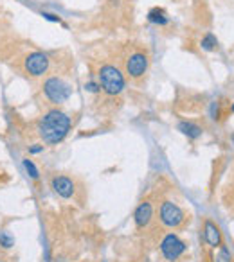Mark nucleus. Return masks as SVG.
Masks as SVG:
<instances>
[{"instance_id":"f257e3e1","label":"nucleus","mask_w":234,"mask_h":262,"mask_svg":"<svg viewBox=\"0 0 234 262\" xmlns=\"http://www.w3.org/2000/svg\"><path fill=\"white\" fill-rule=\"evenodd\" d=\"M70 117L65 112L54 108L49 110L40 120H38V135L45 144H60L70 131Z\"/></svg>"},{"instance_id":"f03ea898","label":"nucleus","mask_w":234,"mask_h":262,"mask_svg":"<svg viewBox=\"0 0 234 262\" xmlns=\"http://www.w3.org/2000/svg\"><path fill=\"white\" fill-rule=\"evenodd\" d=\"M98 83L106 95H119L126 88L125 74L115 65H110V63L101 65V69L98 72Z\"/></svg>"},{"instance_id":"7ed1b4c3","label":"nucleus","mask_w":234,"mask_h":262,"mask_svg":"<svg viewBox=\"0 0 234 262\" xmlns=\"http://www.w3.org/2000/svg\"><path fill=\"white\" fill-rule=\"evenodd\" d=\"M42 90H44L45 99H47L49 102H52V104H63V102L69 101L70 95H72L70 84L58 76L47 77V79L44 81Z\"/></svg>"},{"instance_id":"20e7f679","label":"nucleus","mask_w":234,"mask_h":262,"mask_svg":"<svg viewBox=\"0 0 234 262\" xmlns=\"http://www.w3.org/2000/svg\"><path fill=\"white\" fill-rule=\"evenodd\" d=\"M49 67H51V59L45 52L34 51L24 58V70L31 77H42L49 72Z\"/></svg>"},{"instance_id":"39448f33","label":"nucleus","mask_w":234,"mask_h":262,"mask_svg":"<svg viewBox=\"0 0 234 262\" xmlns=\"http://www.w3.org/2000/svg\"><path fill=\"white\" fill-rule=\"evenodd\" d=\"M159 217H161V223L168 228H179V226L184 225L186 221V214L184 210L173 201H164L161 205V210H159Z\"/></svg>"},{"instance_id":"423d86ee","label":"nucleus","mask_w":234,"mask_h":262,"mask_svg":"<svg viewBox=\"0 0 234 262\" xmlns=\"http://www.w3.org/2000/svg\"><path fill=\"white\" fill-rule=\"evenodd\" d=\"M148 67H150V58H148V54L143 51H133L125 61L126 74H128L132 79H141V77L148 72Z\"/></svg>"},{"instance_id":"0eeeda50","label":"nucleus","mask_w":234,"mask_h":262,"mask_svg":"<svg viewBox=\"0 0 234 262\" xmlns=\"http://www.w3.org/2000/svg\"><path fill=\"white\" fill-rule=\"evenodd\" d=\"M161 251L166 260L173 262L186 251V243L179 235H175V233H168L161 243Z\"/></svg>"},{"instance_id":"6e6552de","label":"nucleus","mask_w":234,"mask_h":262,"mask_svg":"<svg viewBox=\"0 0 234 262\" xmlns=\"http://www.w3.org/2000/svg\"><path fill=\"white\" fill-rule=\"evenodd\" d=\"M51 187L60 198H63V200H69V198H72L74 192H76V183L72 182V178L63 176V174L54 176V178L51 180Z\"/></svg>"},{"instance_id":"1a4fd4ad","label":"nucleus","mask_w":234,"mask_h":262,"mask_svg":"<svg viewBox=\"0 0 234 262\" xmlns=\"http://www.w3.org/2000/svg\"><path fill=\"white\" fill-rule=\"evenodd\" d=\"M151 217H153V207L150 201H143L133 212V221H135L137 228H146L150 225Z\"/></svg>"},{"instance_id":"9d476101","label":"nucleus","mask_w":234,"mask_h":262,"mask_svg":"<svg viewBox=\"0 0 234 262\" xmlns=\"http://www.w3.org/2000/svg\"><path fill=\"white\" fill-rule=\"evenodd\" d=\"M204 239L211 248H220L222 246V232L212 221H205L204 225Z\"/></svg>"},{"instance_id":"9b49d317","label":"nucleus","mask_w":234,"mask_h":262,"mask_svg":"<svg viewBox=\"0 0 234 262\" xmlns=\"http://www.w3.org/2000/svg\"><path fill=\"white\" fill-rule=\"evenodd\" d=\"M177 127H179V131L182 135H186L187 139H191V140H197L198 137H202V133H204V129H202L198 124L191 122V120H180Z\"/></svg>"},{"instance_id":"f8f14e48","label":"nucleus","mask_w":234,"mask_h":262,"mask_svg":"<svg viewBox=\"0 0 234 262\" xmlns=\"http://www.w3.org/2000/svg\"><path fill=\"white\" fill-rule=\"evenodd\" d=\"M148 22L153 24V26H168L169 18H168L166 9H162V8L150 9V11H148Z\"/></svg>"},{"instance_id":"ddd939ff","label":"nucleus","mask_w":234,"mask_h":262,"mask_svg":"<svg viewBox=\"0 0 234 262\" xmlns=\"http://www.w3.org/2000/svg\"><path fill=\"white\" fill-rule=\"evenodd\" d=\"M200 47L204 49V51H207V52L215 51V49L218 47V38H216L212 33H207L204 38H202V41H200Z\"/></svg>"},{"instance_id":"4468645a","label":"nucleus","mask_w":234,"mask_h":262,"mask_svg":"<svg viewBox=\"0 0 234 262\" xmlns=\"http://www.w3.org/2000/svg\"><path fill=\"white\" fill-rule=\"evenodd\" d=\"M13 246H15V237L11 235V232H8V230H0V248L11 250Z\"/></svg>"},{"instance_id":"2eb2a0df","label":"nucleus","mask_w":234,"mask_h":262,"mask_svg":"<svg viewBox=\"0 0 234 262\" xmlns=\"http://www.w3.org/2000/svg\"><path fill=\"white\" fill-rule=\"evenodd\" d=\"M22 164H24V169H26L27 174H29L31 178H33V180H38V178H40V171H38V167L34 165V162H33V160L26 158V160H24Z\"/></svg>"},{"instance_id":"dca6fc26","label":"nucleus","mask_w":234,"mask_h":262,"mask_svg":"<svg viewBox=\"0 0 234 262\" xmlns=\"http://www.w3.org/2000/svg\"><path fill=\"white\" fill-rule=\"evenodd\" d=\"M215 262H232V255H230L229 248L222 244L218 253H216V257H215Z\"/></svg>"},{"instance_id":"f3484780","label":"nucleus","mask_w":234,"mask_h":262,"mask_svg":"<svg viewBox=\"0 0 234 262\" xmlns=\"http://www.w3.org/2000/svg\"><path fill=\"white\" fill-rule=\"evenodd\" d=\"M85 90L90 92V94H98L101 90V86H99L98 81H88V83H85Z\"/></svg>"},{"instance_id":"a211bd4d","label":"nucleus","mask_w":234,"mask_h":262,"mask_svg":"<svg viewBox=\"0 0 234 262\" xmlns=\"http://www.w3.org/2000/svg\"><path fill=\"white\" fill-rule=\"evenodd\" d=\"M42 16H44L45 20H49V22H56V24H62V18H60L58 15H52V13H47V11H44V13H42Z\"/></svg>"},{"instance_id":"6ab92c4d","label":"nucleus","mask_w":234,"mask_h":262,"mask_svg":"<svg viewBox=\"0 0 234 262\" xmlns=\"http://www.w3.org/2000/svg\"><path fill=\"white\" fill-rule=\"evenodd\" d=\"M42 151H44V146H42V144H34L33 147H29L31 155H38V153H42Z\"/></svg>"},{"instance_id":"aec40b11","label":"nucleus","mask_w":234,"mask_h":262,"mask_svg":"<svg viewBox=\"0 0 234 262\" xmlns=\"http://www.w3.org/2000/svg\"><path fill=\"white\" fill-rule=\"evenodd\" d=\"M211 113H212V119H218V104L216 102H212V106H211Z\"/></svg>"},{"instance_id":"412c9836","label":"nucleus","mask_w":234,"mask_h":262,"mask_svg":"<svg viewBox=\"0 0 234 262\" xmlns=\"http://www.w3.org/2000/svg\"><path fill=\"white\" fill-rule=\"evenodd\" d=\"M230 112H232V113H234V102H232V106H230Z\"/></svg>"},{"instance_id":"4be33fe9","label":"nucleus","mask_w":234,"mask_h":262,"mask_svg":"<svg viewBox=\"0 0 234 262\" xmlns=\"http://www.w3.org/2000/svg\"><path fill=\"white\" fill-rule=\"evenodd\" d=\"M230 140H232V144H234V133H232V135H230Z\"/></svg>"},{"instance_id":"5701e85b","label":"nucleus","mask_w":234,"mask_h":262,"mask_svg":"<svg viewBox=\"0 0 234 262\" xmlns=\"http://www.w3.org/2000/svg\"><path fill=\"white\" fill-rule=\"evenodd\" d=\"M0 262H2V260H0Z\"/></svg>"}]
</instances>
